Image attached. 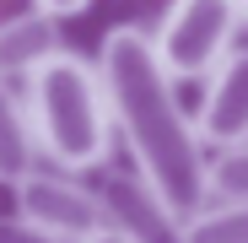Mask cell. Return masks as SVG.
<instances>
[{"mask_svg":"<svg viewBox=\"0 0 248 243\" xmlns=\"http://www.w3.org/2000/svg\"><path fill=\"white\" fill-rule=\"evenodd\" d=\"M97 76H103V92L113 108V130L124 135L146 189L168 211V222L184 227L211 200V162L200 151L205 141L194 130V119H184V108H178V87L162 70L151 32L113 27L103 38Z\"/></svg>","mask_w":248,"mask_h":243,"instance_id":"cell-1","label":"cell"},{"mask_svg":"<svg viewBox=\"0 0 248 243\" xmlns=\"http://www.w3.org/2000/svg\"><path fill=\"white\" fill-rule=\"evenodd\" d=\"M27 113H32V135L54 168L65 173H87L108 162L113 146V108L103 92L97 65L81 54H60L44 70L27 76Z\"/></svg>","mask_w":248,"mask_h":243,"instance_id":"cell-2","label":"cell"},{"mask_svg":"<svg viewBox=\"0 0 248 243\" xmlns=\"http://www.w3.org/2000/svg\"><path fill=\"white\" fill-rule=\"evenodd\" d=\"M237 27H243V0H173L151 44L173 87H184V81H211L216 65L237 54Z\"/></svg>","mask_w":248,"mask_h":243,"instance_id":"cell-3","label":"cell"},{"mask_svg":"<svg viewBox=\"0 0 248 243\" xmlns=\"http://www.w3.org/2000/svg\"><path fill=\"white\" fill-rule=\"evenodd\" d=\"M11 206L27 227H38L44 238L54 243H87L92 232L108 227V206H103V194L92 189H81L76 178H60L54 168H38L27 184L11 189Z\"/></svg>","mask_w":248,"mask_h":243,"instance_id":"cell-4","label":"cell"},{"mask_svg":"<svg viewBox=\"0 0 248 243\" xmlns=\"http://www.w3.org/2000/svg\"><path fill=\"white\" fill-rule=\"evenodd\" d=\"M194 130H200V141H216L221 151L248 146V49L227 54L216 65V76L205 81Z\"/></svg>","mask_w":248,"mask_h":243,"instance_id":"cell-5","label":"cell"},{"mask_svg":"<svg viewBox=\"0 0 248 243\" xmlns=\"http://www.w3.org/2000/svg\"><path fill=\"white\" fill-rule=\"evenodd\" d=\"M60 54H65V38H60V16H49V11H27L0 27V76L6 81L44 70Z\"/></svg>","mask_w":248,"mask_h":243,"instance_id":"cell-6","label":"cell"},{"mask_svg":"<svg viewBox=\"0 0 248 243\" xmlns=\"http://www.w3.org/2000/svg\"><path fill=\"white\" fill-rule=\"evenodd\" d=\"M38 135H32V113L27 103L11 92V81L0 76V184L16 189L38 173Z\"/></svg>","mask_w":248,"mask_h":243,"instance_id":"cell-7","label":"cell"},{"mask_svg":"<svg viewBox=\"0 0 248 243\" xmlns=\"http://www.w3.org/2000/svg\"><path fill=\"white\" fill-rule=\"evenodd\" d=\"M178 243H248V206L243 200H216L200 216L178 227Z\"/></svg>","mask_w":248,"mask_h":243,"instance_id":"cell-8","label":"cell"},{"mask_svg":"<svg viewBox=\"0 0 248 243\" xmlns=\"http://www.w3.org/2000/svg\"><path fill=\"white\" fill-rule=\"evenodd\" d=\"M211 194L248 206V146H232V151H221L211 162Z\"/></svg>","mask_w":248,"mask_h":243,"instance_id":"cell-9","label":"cell"},{"mask_svg":"<svg viewBox=\"0 0 248 243\" xmlns=\"http://www.w3.org/2000/svg\"><path fill=\"white\" fill-rule=\"evenodd\" d=\"M0 243H54V238H44L38 227H27L22 216H6V222H0Z\"/></svg>","mask_w":248,"mask_h":243,"instance_id":"cell-10","label":"cell"},{"mask_svg":"<svg viewBox=\"0 0 248 243\" xmlns=\"http://www.w3.org/2000/svg\"><path fill=\"white\" fill-rule=\"evenodd\" d=\"M92 0H38V11H49V16H81Z\"/></svg>","mask_w":248,"mask_h":243,"instance_id":"cell-11","label":"cell"},{"mask_svg":"<svg viewBox=\"0 0 248 243\" xmlns=\"http://www.w3.org/2000/svg\"><path fill=\"white\" fill-rule=\"evenodd\" d=\"M87 243H140L135 232H124V227H103V232H92Z\"/></svg>","mask_w":248,"mask_h":243,"instance_id":"cell-12","label":"cell"},{"mask_svg":"<svg viewBox=\"0 0 248 243\" xmlns=\"http://www.w3.org/2000/svg\"><path fill=\"white\" fill-rule=\"evenodd\" d=\"M243 22H248V0H243Z\"/></svg>","mask_w":248,"mask_h":243,"instance_id":"cell-13","label":"cell"}]
</instances>
